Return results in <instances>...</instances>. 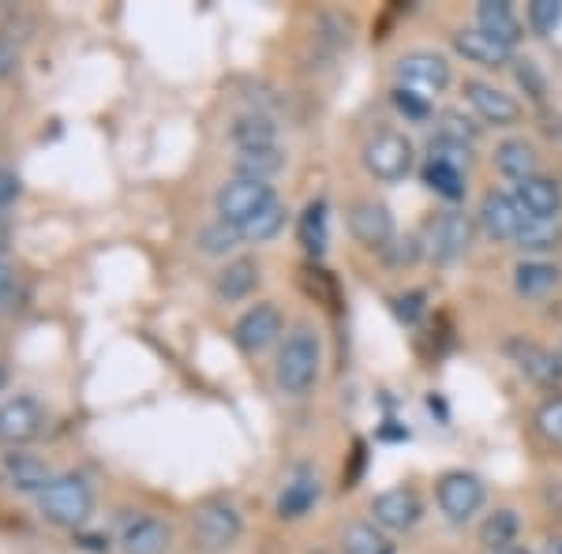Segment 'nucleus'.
I'll return each mask as SVG.
<instances>
[{
  "label": "nucleus",
  "instance_id": "obj_1",
  "mask_svg": "<svg viewBox=\"0 0 562 554\" xmlns=\"http://www.w3.org/2000/svg\"><path fill=\"white\" fill-rule=\"evenodd\" d=\"M319 368H323V341L312 326H296L293 333L285 338L278 352V363H274V383L281 394L289 397H304L307 389L315 386L319 378Z\"/></svg>",
  "mask_w": 562,
  "mask_h": 554
},
{
  "label": "nucleus",
  "instance_id": "obj_2",
  "mask_svg": "<svg viewBox=\"0 0 562 554\" xmlns=\"http://www.w3.org/2000/svg\"><path fill=\"white\" fill-rule=\"evenodd\" d=\"M38 510L49 524L60 529H79L94 510V490L83 476L68 472V476H53V484L38 495Z\"/></svg>",
  "mask_w": 562,
  "mask_h": 554
},
{
  "label": "nucleus",
  "instance_id": "obj_3",
  "mask_svg": "<svg viewBox=\"0 0 562 554\" xmlns=\"http://www.w3.org/2000/svg\"><path fill=\"white\" fill-rule=\"evenodd\" d=\"M360 161H364V169L379 180V184H402L416 166V150H413L409 135L383 128L364 143Z\"/></svg>",
  "mask_w": 562,
  "mask_h": 554
},
{
  "label": "nucleus",
  "instance_id": "obj_4",
  "mask_svg": "<svg viewBox=\"0 0 562 554\" xmlns=\"http://www.w3.org/2000/svg\"><path fill=\"white\" fill-rule=\"evenodd\" d=\"M244 532V521L237 513V506L225 502V498H211L195 510V521H192V540L199 543V551L206 554H222L229 551L233 543L240 540Z\"/></svg>",
  "mask_w": 562,
  "mask_h": 554
},
{
  "label": "nucleus",
  "instance_id": "obj_5",
  "mask_svg": "<svg viewBox=\"0 0 562 554\" xmlns=\"http://www.w3.org/2000/svg\"><path fill=\"white\" fill-rule=\"evenodd\" d=\"M435 498H439V510L450 524H469L484 510L487 487L473 472H447V476L439 479V487H435Z\"/></svg>",
  "mask_w": 562,
  "mask_h": 554
},
{
  "label": "nucleus",
  "instance_id": "obj_6",
  "mask_svg": "<svg viewBox=\"0 0 562 554\" xmlns=\"http://www.w3.org/2000/svg\"><path fill=\"white\" fill-rule=\"evenodd\" d=\"M473 244V222H469L461 211H442L439 217L428 222V233H424V256L439 267L447 262H458Z\"/></svg>",
  "mask_w": 562,
  "mask_h": 554
},
{
  "label": "nucleus",
  "instance_id": "obj_7",
  "mask_svg": "<svg viewBox=\"0 0 562 554\" xmlns=\"http://www.w3.org/2000/svg\"><path fill=\"white\" fill-rule=\"evenodd\" d=\"M274 188L270 184H262V180H229V184H222L217 188V195H214V206H217V222H225V225H240L244 222H251L262 206L267 203H274Z\"/></svg>",
  "mask_w": 562,
  "mask_h": 554
},
{
  "label": "nucleus",
  "instance_id": "obj_8",
  "mask_svg": "<svg viewBox=\"0 0 562 554\" xmlns=\"http://www.w3.org/2000/svg\"><path fill=\"white\" fill-rule=\"evenodd\" d=\"M450 79H454V71H450V60L442 57V53L416 49L397 60V87L416 90V94H424V98L442 94V90L450 87Z\"/></svg>",
  "mask_w": 562,
  "mask_h": 554
},
{
  "label": "nucleus",
  "instance_id": "obj_9",
  "mask_svg": "<svg viewBox=\"0 0 562 554\" xmlns=\"http://www.w3.org/2000/svg\"><path fill=\"white\" fill-rule=\"evenodd\" d=\"M461 94H465V102L473 105V113L480 116V121L492 124V128H514V124L521 121L518 98L492 87V83H484V79H465Z\"/></svg>",
  "mask_w": 562,
  "mask_h": 554
},
{
  "label": "nucleus",
  "instance_id": "obj_10",
  "mask_svg": "<svg viewBox=\"0 0 562 554\" xmlns=\"http://www.w3.org/2000/svg\"><path fill=\"white\" fill-rule=\"evenodd\" d=\"M424 502L413 487H390L383 495L371 498V521L383 532H409L420 524Z\"/></svg>",
  "mask_w": 562,
  "mask_h": 554
},
{
  "label": "nucleus",
  "instance_id": "obj_11",
  "mask_svg": "<svg viewBox=\"0 0 562 554\" xmlns=\"http://www.w3.org/2000/svg\"><path fill=\"white\" fill-rule=\"evenodd\" d=\"M480 229H484L492 240H506V244H518L521 229L529 225V214L521 211V203L506 192H487L480 199Z\"/></svg>",
  "mask_w": 562,
  "mask_h": 554
},
{
  "label": "nucleus",
  "instance_id": "obj_12",
  "mask_svg": "<svg viewBox=\"0 0 562 554\" xmlns=\"http://www.w3.org/2000/svg\"><path fill=\"white\" fill-rule=\"evenodd\" d=\"M281 330H285V319H281L278 307L274 304H256L240 315L237 326H233V341H237L240 352L256 357V352L270 349V344L281 338Z\"/></svg>",
  "mask_w": 562,
  "mask_h": 554
},
{
  "label": "nucleus",
  "instance_id": "obj_13",
  "mask_svg": "<svg viewBox=\"0 0 562 554\" xmlns=\"http://www.w3.org/2000/svg\"><path fill=\"white\" fill-rule=\"evenodd\" d=\"M506 357L518 363L521 375H529L532 383L543 389H559L562 386V357L551 349H543L537 341H525V338H510L506 341Z\"/></svg>",
  "mask_w": 562,
  "mask_h": 554
},
{
  "label": "nucleus",
  "instance_id": "obj_14",
  "mask_svg": "<svg viewBox=\"0 0 562 554\" xmlns=\"http://www.w3.org/2000/svg\"><path fill=\"white\" fill-rule=\"evenodd\" d=\"M45 431V408L34 397H12L0 405V442L8 446H26Z\"/></svg>",
  "mask_w": 562,
  "mask_h": 554
},
{
  "label": "nucleus",
  "instance_id": "obj_15",
  "mask_svg": "<svg viewBox=\"0 0 562 554\" xmlns=\"http://www.w3.org/2000/svg\"><path fill=\"white\" fill-rule=\"evenodd\" d=\"M349 233L357 236V244H364V248L383 251L397 236L394 214H390L383 203H375V199H360V203L349 206Z\"/></svg>",
  "mask_w": 562,
  "mask_h": 554
},
{
  "label": "nucleus",
  "instance_id": "obj_16",
  "mask_svg": "<svg viewBox=\"0 0 562 554\" xmlns=\"http://www.w3.org/2000/svg\"><path fill=\"white\" fill-rule=\"evenodd\" d=\"M514 199L521 203L525 214L540 217V222H559L562 214V184L555 177H543V172L514 184Z\"/></svg>",
  "mask_w": 562,
  "mask_h": 554
},
{
  "label": "nucleus",
  "instance_id": "obj_17",
  "mask_svg": "<svg viewBox=\"0 0 562 554\" xmlns=\"http://www.w3.org/2000/svg\"><path fill=\"white\" fill-rule=\"evenodd\" d=\"M173 535H169V524L158 521L150 513L128 517L121 529V551L124 554H166Z\"/></svg>",
  "mask_w": 562,
  "mask_h": 554
},
{
  "label": "nucleus",
  "instance_id": "obj_18",
  "mask_svg": "<svg viewBox=\"0 0 562 554\" xmlns=\"http://www.w3.org/2000/svg\"><path fill=\"white\" fill-rule=\"evenodd\" d=\"M315 502H319V479H315V472L296 468L278 495V517L281 521H301L304 513H312Z\"/></svg>",
  "mask_w": 562,
  "mask_h": 554
},
{
  "label": "nucleus",
  "instance_id": "obj_19",
  "mask_svg": "<svg viewBox=\"0 0 562 554\" xmlns=\"http://www.w3.org/2000/svg\"><path fill=\"white\" fill-rule=\"evenodd\" d=\"M476 31H484L487 38H495L506 49H514L521 42V20L514 15V8L506 0H484V4H476Z\"/></svg>",
  "mask_w": 562,
  "mask_h": 554
},
{
  "label": "nucleus",
  "instance_id": "obj_20",
  "mask_svg": "<svg viewBox=\"0 0 562 554\" xmlns=\"http://www.w3.org/2000/svg\"><path fill=\"white\" fill-rule=\"evenodd\" d=\"M454 49L469 60V65H480V68H506L514 60V49H506V45H498L495 38H487V34L476 31V26H465V31L454 34Z\"/></svg>",
  "mask_w": 562,
  "mask_h": 554
},
{
  "label": "nucleus",
  "instance_id": "obj_21",
  "mask_svg": "<svg viewBox=\"0 0 562 554\" xmlns=\"http://www.w3.org/2000/svg\"><path fill=\"white\" fill-rule=\"evenodd\" d=\"M4 479L12 484L15 490H42L53 484V472L49 465H45L42 457H34V453H23V450H12L4 453Z\"/></svg>",
  "mask_w": 562,
  "mask_h": 554
},
{
  "label": "nucleus",
  "instance_id": "obj_22",
  "mask_svg": "<svg viewBox=\"0 0 562 554\" xmlns=\"http://www.w3.org/2000/svg\"><path fill=\"white\" fill-rule=\"evenodd\" d=\"M495 169L503 172V177H510L514 184H521V180H529L540 172V158H537V150H532V143L506 139L495 147Z\"/></svg>",
  "mask_w": 562,
  "mask_h": 554
},
{
  "label": "nucleus",
  "instance_id": "obj_23",
  "mask_svg": "<svg viewBox=\"0 0 562 554\" xmlns=\"http://www.w3.org/2000/svg\"><path fill=\"white\" fill-rule=\"evenodd\" d=\"M296 236H301V248L312 259H319L326 251V240H330V214H326V199H312L301 214V225H296Z\"/></svg>",
  "mask_w": 562,
  "mask_h": 554
},
{
  "label": "nucleus",
  "instance_id": "obj_24",
  "mask_svg": "<svg viewBox=\"0 0 562 554\" xmlns=\"http://www.w3.org/2000/svg\"><path fill=\"white\" fill-rule=\"evenodd\" d=\"M559 281H562V270L548 259H525L514 267V289H518V296H543V293H551Z\"/></svg>",
  "mask_w": 562,
  "mask_h": 554
},
{
  "label": "nucleus",
  "instance_id": "obj_25",
  "mask_svg": "<svg viewBox=\"0 0 562 554\" xmlns=\"http://www.w3.org/2000/svg\"><path fill=\"white\" fill-rule=\"evenodd\" d=\"M233 143L237 150H251V147H278V124L274 116L267 113H240L233 121Z\"/></svg>",
  "mask_w": 562,
  "mask_h": 554
},
{
  "label": "nucleus",
  "instance_id": "obj_26",
  "mask_svg": "<svg viewBox=\"0 0 562 554\" xmlns=\"http://www.w3.org/2000/svg\"><path fill=\"white\" fill-rule=\"evenodd\" d=\"M233 169H237V177H244V180H262V184H267L270 177H278V172L285 169V154H281V147L237 150Z\"/></svg>",
  "mask_w": 562,
  "mask_h": 554
},
{
  "label": "nucleus",
  "instance_id": "obj_27",
  "mask_svg": "<svg viewBox=\"0 0 562 554\" xmlns=\"http://www.w3.org/2000/svg\"><path fill=\"white\" fill-rule=\"evenodd\" d=\"M256 285H259V262L256 259H233V262H225V270L217 274L214 289L222 299H244Z\"/></svg>",
  "mask_w": 562,
  "mask_h": 554
},
{
  "label": "nucleus",
  "instance_id": "obj_28",
  "mask_svg": "<svg viewBox=\"0 0 562 554\" xmlns=\"http://www.w3.org/2000/svg\"><path fill=\"white\" fill-rule=\"evenodd\" d=\"M341 543H346V554H397V543L390 540V532L379 529L375 521L349 524Z\"/></svg>",
  "mask_w": 562,
  "mask_h": 554
},
{
  "label": "nucleus",
  "instance_id": "obj_29",
  "mask_svg": "<svg viewBox=\"0 0 562 554\" xmlns=\"http://www.w3.org/2000/svg\"><path fill=\"white\" fill-rule=\"evenodd\" d=\"M285 222H289L285 203L274 199V203L262 206V211L251 217V222L240 225V236H244V240H251V244H267V240H274L281 229H285Z\"/></svg>",
  "mask_w": 562,
  "mask_h": 554
},
{
  "label": "nucleus",
  "instance_id": "obj_30",
  "mask_svg": "<svg viewBox=\"0 0 562 554\" xmlns=\"http://www.w3.org/2000/svg\"><path fill=\"white\" fill-rule=\"evenodd\" d=\"M420 177H424V184H428L435 195L450 199V203H458V199H465V169L442 166V161H428Z\"/></svg>",
  "mask_w": 562,
  "mask_h": 554
},
{
  "label": "nucleus",
  "instance_id": "obj_31",
  "mask_svg": "<svg viewBox=\"0 0 562 554\" xmlns=\"http://www.w3.org/2000/svg\"><path fill=\"white\" fill-rule=\"evenodd\" d=\"M518 529H521L518 513H514V510H495L484 524H480V540H484L492 551H503V547H514Z\"/></svg>",
  "mask_w": 562,
  "mask_h": 554
},
{
  "label": "nucleus",
  "instance_id": "obj_32",
  "mask_svg": "<svg viewBox=\"0 0 562 554\" xmlns=\"http://www.w3.org/2000/svg\"><path fill=\"white\" fill-rule=\"evenodd\" d=\"M435 135H442V139H454V143H465V147H473L480 139V124L473 121L469 113H461V109H442L439 116H435Z\"/></svg>",
  "mask_w": 562,
  "mask_h": 554
},
{
  "label": "nucleus",
  "instance_id": "obj_33",
  "mask_svg": "<svg viewBox=\"0 0 562 554\" xmlns=\"http://www.w3.org/2000/svg\"><path fill=\"white\" fill-rule=\"evenodd\" d=\"M240 229L237 225H225V222H214L206 229H199V251L203 256H229V251L240 248Z\"/></svg>",
  "mask_w": 562,
  "mask_h": 554
},
{
  "label": "nucleus",
  "instance_id": "obj_34",
  "mask_svg": "<svg viewBox=\"0 0 562 554\" xmlns=\"http://www.w3.org/2000/svg\"><path fill=\"white\" fill-rule=\"evenodd\" d=\"M559 222H540V217H529V225L518 236L521 251H551L559 248Z\"/></svg>",
  "mask_w": 562,
  "mask_h": 554
},
{
  "label": "nucleus",
  "instance_id": "obj_35",
  "mask_svg": "<svg viewBox=\"0 0 562 554\" xmlns=\"http://www.w3.org/2000/svg\"><path fill=\"white\" fill-rule=\"evenodd\" d=\"M428 161H442V166L469 169V161H473V147H465V143H454V139H442V135H435V139L428 143Z\"/></svg>",
  "mask_w": 562,
  "mask_h": 554
},
{
  "label": "nucleus",
  "instance_id": "obj_36",
  "mask_svg": "<svg viewBox=\"0 0 562 554\" xmlns=\"http://www.w3.org/2000/svg\"><path fill=\"white\" fill-rule=\"evenodd\" d=\"M537 431L543 434V442L562 446V397H548L537 408Z\"/></svg>",
  "mask_w": 562,
  "mask_h": 554
},
{
  "label": "nucleus",
  "instance_id": "obj_37",
  "mask_svg": "<svg viewBox=\"0 0 562 554\" xmlns=\"http://www.w3.org/2000/svg\"><path fill=\"white\" fill-rule=\"evenodd\" d=\"M420 256H424V240H416V236H394V244H386L383 248L386 267H394V270L413 267Z\"/></svg>",
  "mask_w": 562,
  "mask_h": 554
},
{
  "label": "nucleus",
  "instance_id": "obj_38",
  "mask_svg": "<svg viewBox=\"0 0 562 554\" xmlns=\"http://www.w3.org/2000/svg\"><path fill=\"white\" fill-rule=\"evenodd\" d=\"M559 23H562V4H559V0H532V4H529V26L540 34V38L555 34Z\"/></svg>",
  "mask_w": 562,
  "mask_h": 554
},
{
  "label": "nucleus",
  "instance_id": "obj_39",
  "mask_svg": "<svg viewBox=\"0 0 562 554\" xmlns=\"http://www.w3.org/2000/svg\"><path fill=\"white\" fill-rule=\"evenodd\" d=\"M394 109L402 116H409V121H428L431 116V98L416 94V90H405V87H394Z\"/></svg>",
  "mask_w": 562,
  "mask_h": 554
},
{
  "label": "nucleus",
  "instance_id": "obj_40",
  "mask_svg": "<svg viewBox=\"0 0 562 554\" xmlns=\"http://www.w3.org/2000/svg\"><path fill=\"white\" fill-rule=\"evenodd\" d=\"M424 312V293H405V296H394V315L402 323H416Z\"/></svg>",
  "mask_w": 562,
  "mask_h": 554
},
{
  "label": "nucleus",
  "instance_id": "obj_41",
  "mask_svg": "<svg viewBox=\"0 0 562 554\" xmlns=\"http://www.w3.org/2000/svg\"><path fill=\"white\" fill-rule=\"evenodd\" d=\"M20 192H23L20 177H15V172H8V169H0V211H8V206L20 199Z\"/></svg>",
  "mask_w": 562,
  "mask_h": 554
},
{
  "label": "nucleus",
  "instance_id": "obj_42",
  "mask_svg": "<svg viewBox=\"0 0 562 554\" xmlns=\"http://www.w3.org/2000/svg\"><path fill=\"white\" fill-rule=\"evenodd\" d=\"M15 71V49L8 42H0V79H8Z\"/></svg>",
  "mask_w": 562,
  "mask_h": 554
},
{
  "label": "nucleus",
  "instance_id": "obj_43",
  "mask_svg": "<svg viewBox=\"0 0 562 554\" xmlns=\"http://www.w3.org/2000/svg\"><path fill=\"white\" fill-rule=\"evenodd\" d=\"M12 281H15V274H12V262H8L4 256H0V296H8V289H12Z\"/></svg>",
  "mask_w": 562,
  "mask_h": 554
},
{
  "label": "nucleus",
  "instance_id": "obj_44",
  "mask_svg": "<svg viewBox=\"0 0 562 554\" xmlns=\"http://www.w3.org/2000/svg\"><path fill=\"white\" fill-rule=\"evenodd\" d=\"M492 554H529L525 547H503V551H492Z\"/></svg>",
  "mask_w": 562,
  "mask_h": 554
},
{
  "label": "nucleus",
  "instance_id": "obj_45",
  "mask_svg": "<svg viewBox=\"0 0 562 554\" xmlns=\"http://www.w3.org/2000/svg\"><path fill=\"white\" fill-rule=\"evenodd\" d=\"M4 383H8V371H4V363H0V389H4Z\"/></svg>",
  "mask_w": 562,
  "mask_h": 554
},
{
  "label": "nucleus",
  "instance_id": "obj_46",
  "mask_svg": "<svg viewBox=\"0 0 562 554\" xmlns=\"http://www.w3.org/2000/svg\"><path fill=\"white\" fill-rule=\"evenodd\" d=\"M559 357H562V349H559Z\"/></svg>",
  "mask_w": 562,
  "mask_h": 554
}]
</instances>
